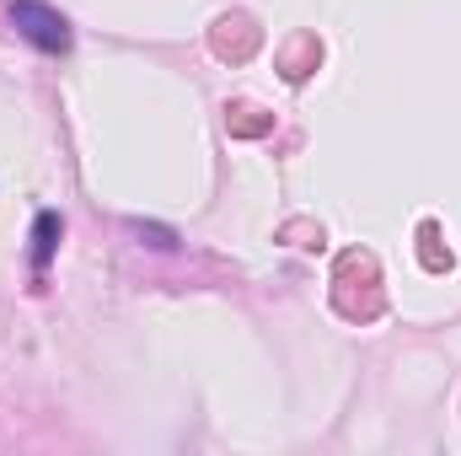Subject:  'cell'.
<instances>
[{
  "mask_svg": "<svg viewBox=\"0 0 461 456\" xmlns=\"http://www.w3.org/2000/svg\"><path fill=\"white\" fill-rule=\"evenodd\" d=\"M5 16H11V27H16L27 43H38L43 54H65V49H70V22H65L59 11H49V5H38V0H11Z\"/></svg>",
  "mask_w": 461,
  "mask_h": 456,
  "instance_id": "6da1fadb",
  "label": "cell"
},
{
  "mask_svg": "<svg viewBox=\"0 0 461 456\" xmlns=\"http://www.w3.org/2000/svg\"><path fill=\"white\" fill-rule=\"evenodd\" d=\"M54 236H59V215H38V231H32V263L38 269L54 258Z\"/></svg>",
  "mask_w": 461,
  "mask_h": 456,
  "instance_id": "7a4b0ae2",
  "label": "cell"
}]
</instances>
